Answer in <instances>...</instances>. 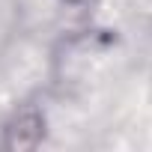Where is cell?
Instances as JSON below:
<instances>
[{"label":"cell","instance_id":"6da1fadb","mask_svg":"<svg viewBox=\"0 0 152 152\" xmlns=\"http://www.w3.org/2000/svg\"><path fill=\"white\" fill-rule=\"evenodd\" d=\"M42 140H45V113L36 104H21L6 119L0 146L9 152H30Z\"/></svg>","mask_w":152,"mask_h":152}]
</instances>
